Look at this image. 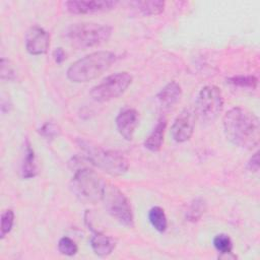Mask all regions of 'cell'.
<instances>
[{"label":"cell","instance_id":"cell-1","mask_svg":"<svg viewBox=\"0 0 260 260\" xmlns=\"http://www.w3.org/2000/svg\"><path fill=\"white\" fill-rule=\"evenodd\" d=\"M223 131L228 140L239 147L252 149L259 143V119L254 113L244 108L236 107L225 113Z\"/></svg>","mask_w":260,"mask_h":260},{"label":"cell","instance_id":"cell-2","mask_svg":"<svg viewBox=\"0 0 260 260\" xmlns=\"http://www.w3.org/2000/svg\"><path fill=\"white\" fill-rule=\"evenodd\" d=\"M116 61V55L110 51L90 53L75 61L67 70V77L72 82L90 81L106 72Z\"/></svg>","mask_w":260,"mask_h":260},{"label":"cell","instance_id":"cell-19","mask_svg":"<svg viewBox=\"0 0 260 260\" xmlns=\"http://www.w3.org/2000/svg\"><path fill=\"white\" fill-rule=\"evenodd\" d=\"M205 210H206L205 201L202 198H196L190 203L186 211V218L187 220L192 222L198 221L201 218V216L204 214Z\"/></svg>","mask_w":260,"mask_h":260},{"label":"cell","instance_id":"cell-21","mask_svg":"<svg viewBox=\"0 0 260 260\" xmlns=\"http://www.w3.org/2000/svg\"><path fill=\"white\" fill-rule=\"evenodd\" d=\"M213 246L218 253H220V257L228 256L232 254L233 250V242L231 238L225 234L216 235L213 239Z\"/></svg>","mask_w":260,"mask_h":260},{"label":"cell","instance_id":"cell-13","mask_svg":"<svg viewBox=\"0 0 260 260\" xmlns=\"http://www.w3.org/2000/svg\"><path fill=\"white\" fill-rule=\"evenodd\" d=\"M181 96L182 88L176 81H171L166 84L156 95L158 104L162 109H170L174 107L180 101Z\"/></svg>","mask_w":260,"mask_h":260},{"label":"cell","instance_id":"cell-22","mask_svg":"<svg viewBox=\"0 0 260 260\" xmlns=\"http://www.w3.org/2000/svg\"><path fill=\"white\" fill-rule=\"evenodd\" d=\"M58 250L63 255L73 256L77 253L78 248L72 239L68 237H63L58 242Z\"/></svg>","mask_w":260,"mask_h":260},{"label":"cell","instance_id":"cell-8","mask_svg":"<svg viewBox=\"0 0 260 260\" xmlns=\"http://www.w3.org/2000/svg\"><path fill=\"white\" fill-rule=\"evenodd\" d=\"M132 82V76L128 72H117L109 75L101 83L93 86L90 96L96 102H108L123 94Z\"/></svg>","mask_w":260,"mask_h":260},{"label":"cell","instance_id":"cell-16","mask_svg":"<svg viewBox=\"0 0 260 260\" xmlns=\"http://www.w3.org/2000/svg\"><path fill=\"white\" fill-rule=\"evenodd\" d=\"M167 127V119L166 118H160L151 133L146 137L144 141V146L150 150V151H158L161 147L162 141H164V133L165 129Z\"/></svg>","mask_w":260,"mask_h":260},{"label":"cell","instance_id":"cell-17","mask_svg":"<svg viewBox=\"0 0 260 260\" xmlns=\"http://www.w3.org/2000/svg\"><path fill=\"white\" fill-rule=\"evenodd\" d=\"M130 6L143 16L160 14L165 9V2L161 0H144V1H132Z\"/></svg>","mask_w":260,"mask_h":260},{"label":"cell","instance_id":"cell-25","mask_svg":"<svg viewBox=\"0 0 260 260\" xmlns=\"http://www.w3.org/2000/svg\"><path fill=\"white\" fill-rule=\"evenodd\" d=\"M39 132L43 137H45L47 139H53V138L59 136L61 129L56 123L47 122L40 128Z\"/></svg>","mask_w":260,"mask_h":260},{"label":"cell","instance_id":"cell-3","mask_svg":"<svg viewBox=\"0 0 260 260\" xmlns=\"http://www.w3.org/2000/svg\"><path fill=\"white\" fill-rule=\"evenodd\" d=\"M79 145L84 151L83 155L87 161L107 174L116 177L124 175L128 171V160L120 151L105 149L84 140H81Z\"/></svg>","mask_w":260,"mask_h":260},{"label":"cell","instance_id":"cell-18","mask_svg":"<svg viewBox=\"0 0 260 260\" xmlns=\"http://www.w3.org/2000/svg\"><path fill=\"white\" fill-rule=\"evenodd\" d=\"M148 219L151 225L159 233H164L168 228V219L165 210L159 206H153L148 212Z\"/></svg>","mask_w":260,"mask_h":260},{"label":"cell","instance_id":"cell-14","mask_svg":"<svg viewBox=\"0 0 260 260\" xmlns=\"http://www.w3.org/2000/svg\"><path fill=\"white\" fill-rule=\"evenodd\" d=\"M93 235L90 238V246L92 251L99 256H107L113 252L116 243L114 239L106 236L103 233L92 231Z\"/></svg>","mask_w":260,"mask_h":260},{"label":"cell","instance_id":"cell-5","mask_svg":"<svg viewBox=\"0 0 260 260\" xmlns=\"http://www.w3.org/2000/svg\"><path fill=\"white\" fill-rule=\"evenodd\" d=\"M112 35V27L94 22H81L70 25L66 37L69 43L77 49H87L107 42Z\"/></svg>","mask_w":260,"mask_h":260},{"label":"cell","instance_id":"cell-12","mask_svg":"<svg viewBox=\"0 0 260 260\" xmlns=\"http://www.w3.org/2000/svg\"><path fill=\"white\" fill-rule=\"evenodd\" d=\"M138 125V112L128 108L119 113L116 118V126L120 135L126 140L133 138L135 129Z\"/></svg>","mask_w":260,"mask_h":260},{"label":"cell","instance_id":"cell-10","mask_svg":"<svg viewBox=\"0 0 260 260\" xmlns=\"http://www.w3.org/2000/svg\"><path fill=\"white\" fill-rule=\"evenodd\" d=\"M118 4L119 2L115 0H71L66 1L64 6L73 14H92L110 11Z\"/></svg>","mask_w":260,"mask_h":260},{"label":"cell","instance_id":"cell-9","mask_svg":"<svg viewBox=\"0 0 260 260\" xmlns=\"http://www.w3.org/2000/svg\"><path fill=\"white\" fill-rule=\"evenodd\" d=\"M196 117L195 110L191 108H185L177 116L171 127V134L175 141L181 143L191 138L194 132Z\"/></svg>","mask_w":260,"mask_h":260},{"label":"cell","instance_id":"cell-27","mask_svg":"<svg viewBox=\"0 0 260 260\" xmlns=\"http://www.w3.org/2000/svg\"><path fill=\"white\" fill-rule=\"evenodd\" d=\"M53 58L57 64H61L66 59V53L62 48H56L53 51Z\"/></svg>","mask_w":260,"mask_h":260},{"label":"cell","instance_id":"cell-15","mask_svg":"<svg viewBox=\"0 0 260 260\" xmlns=\"http://www.w3.org/2000/svg\"><path fill=\"white\" fill-rule=\"evenodd\" d=\"M20 173H21V177L24 179L34 178L38 174V165H37L35 151H34V148L31 147L30 142L27 139L25 140V143H24V152H23Z\"/></svg>","mask_w":260,"mask_h":260},{"label":"cell","instance_id":"cell-20","mask_svg":"<svg viewBox=\"0 0 260 260\" xmlns=\"http://www.w3.org/2000/svg\"><path fill=\"white\" fill-rule=\"evenodd\" d=\"M226 81L233 86L247 89H255L258 84V79L253 75H237L228 78Z\"/></svg>","mask_w":260,"mask_h":260},{"label":"cell","instance_id":"cell-23","mask_svg":"<svg viewBox=\"0 0 260 260\" xmlns=\"http://www.w3.org/2000/svg\"><path fill=\"white\" fill-rule=\"evenodd\" d=\"M0 75L2 80H13L17 75L13 64L5 58H2L0 62Z\"/></svg>","mask_w":260,"mask_h":260},{"label":"cell","instance_id":"cell-26","mask_svg":"<svg viewBox=\"0 0 260 260\" xmlns=\"http://www.w3.org/2000/svg\"><path fill=\"white\" fill-rule=\"evenodd\" d=\"M248 169L251 172H258L259 171V152H255L252 157L250 158L249 162H248Z\"/></svg>","mask_w":260,"mask_h":260},{"label":"cell","instance_id":"cell-6","mask_svg":"<svg viewBox=\"0 0 260 260\" xmlns=\"http://www.w3.org/2000/svg\"><path fill=\"white\" fill-rule=\"evenodd\" d=\"M102 200L104 201L106 210L111 216L127 228L133 226L134 218L132 209L127 197L121 190L116 186H106Z\"/></svg>","mask_w":260,"mask_h":260},{"label":"cell","instance_id":"cell-4","mask_svg":"<svg viewBox=\"0 0 260 260\" xmlns=\"http://www.w3.org/2000/svg\"><path fill=\"white\" fill-rule=\"evenodd\" d=\"M106 186L102 177L87 167L76 169L70 184L72 192L80 201L91 204L103 199Z\"/></svg>","mask_w":260,"mask_h":260},{"label":"cell","instance_id":"cell-24","mask_svg":"<svg viewBox=\"0 0 260 260\" xmlns=\"http://www.w3.org/2000/svg\"><path fill=\"white\" fill-rule=\"evenodd\" d=\"M14 222V213L11 209L5 210L1 215V232L0 236L3 239L12 229Z\"/></svg>","mask_w":260,"mask_h":260},{"label":"cell","instance_id":"cell-7","mask_svg":"<svg viewBox=\"0 0 260 260\" xmlns=\"http://www.w3.org/2000/svg\"><path fill=\"white\" fill-rule=\"evenodd\" d=\"M222 106L223 100L220 89L215 85H206L198 93L195 113L201 121L209 123L218 117Z\"/></svg>","mask_w":260,"mask_h":260},{"label":"cell","instance_id":"cell-11","mask_svg":"<svg viewBox=\"0 0 260 260\" xmlns=\"http://www.w3.org/2000/svg\"><path fill=\"white\" fill-rule=\"evenodd\" d=\"M50 46V36L43 27L34 25L25 35V48L31 55L45 54Z\"/></svg>","mask_w":260,"mask_h":260}]
</instances>
